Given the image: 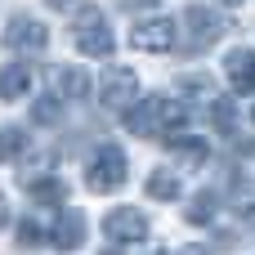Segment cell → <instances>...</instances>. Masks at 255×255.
<instances>
[{"mask_svg":"<svg viewBox=\"0 0 255 255\" xmlns=\"http://www.w3.org/2000/svg\"><path fill=\"white\" fill-rule=\"evenodd\" d=\"M184 121H188V103L157 94V99H143V103L130 112L126 126H130V134H139V139H157V134H175Z\"/></svg>","mask_w":255,"mask_h":255,"instance_id":"obj_1","label":"cell"},{"mask_svg":"<svg viewBox=\"0 0 255 255\" xmlns=\"http://www.w3.org/2000/svg\"><path fill=\"white\" fill-rule=\"evenodd\" d=\"M72 40H76V49H81L85 58H108V54L117 49V36H112L108 18H103L94 4H85V13H76V22H72Z\"/></svg>","mask_w":255,"mask_h":255,"instance_id":"obj_2","label":"cell"},{"mask_svg":"<svg viewBox=\"0 0 255 255\" xmlns=\"http://www.w3.org/2000/svg\"><path fill=\"white\" fill-rule=\"evenodd\" d=\"M126 175H130V161H126V152L112 148V143H103V148L85 161V188H90V193H117V188L126 184Z\"/></svg>","mask_w":255,"mask_h":255,"instance_id":"obj_3","label":"cell"},{"mask_svg":"<svg viewBox=\"0 0 255 255\" xmlns=\"http://www.w3.org/2000/svg\"><path fill=\"white\" fill-rule=\"evenodd\" d=\"M224 31H229V18H224V13H215V9H206V4H188V9H184V36H188V49H193V54L211 49Z\"/></svg>","mask_w":255,"mask_h":255,"instance_id":"obj_4","label":"cell"},{"mask_svg":"<svg viewBox=\"0 0 255 255\" xmlns=\"http://www.w3.org/2000/svg\"><path fill=\"white\" fill-rule=\"evenodd\" d=\"M4 45L13 49V54H45L49 49V27L40 22V18H31V13H13L9 18V27H4Z\"/></svg>","mask_w":255,"mask_h":255,"instance_id":"obj_5","label":"cell"},{"mask_svg":"<svg viewBox=\"0 0 255 255\" xmlns=\"http://www.w3.org/2000/svg\"><path fill=\"white\" fill-rule=\"evenodd\" d=\"M134 94H139V76L130 67H108L103 81H99V103L103 112H126L134 108Z\"/></svg>","mask_w":255,"mask_h":255,"instance_id":"obj_6","label":"cell"},{"mask_svg":"<svg viewBox=\"0 0 255 255\" xmlns=\"http://www.w3.org/2000/svg\"><path fill=\"white\" fill-rule=\"evenodd\" d=\"M130 45H134V49H143V54H170V49H175V18L157 13V18L134 22Z\"/></svg>","mask_w":255,"mask_h":255,"instance_id":"obj_7","label":"cell"},{"mask_svg":"<svg viewBox=\"0 0 255 255\" xmlns=\"http://www.w3.org/2000/svg\"><path fill=\"white\" fill-rule=\"evenodd\" d=\"M148 215L139 211V206H117V211H108V220H103V233L112 238V242H121V247H134V242H143L148 238Z\"/></svg>","mask_w":255,"mask_h":255,"instance_id":"obj_8","label":"cell"},{"mask_svg":"<svg viewBox=\"0 0 255 255\" xmlns=\"http://www.w3.org/2000/svg\"><path fill=\"white\" fill-rule=\"evenodd\" d=\"M85 233H90L85 211L63 206V211H58V220L49 224V247H58V251H76V247H85Z\"/></svg>","mask_w":255,"mask_h":255,"instance_id":"obj_9","label":"cell"},{"mask_svg":"<svg viewBox=\"0 0 255 255\" xmlns=\"http://www.w3.org/2000/svg\"><path fill=\"white\" fill-rule=\"evenodd\" d=\"M31 85H36V72H31L27 63H4V67H0V99H4V103L27 99Z\"/></svg>","mask_w":255,"mask_h":255,"instance_id":"obj_10","label":"cell"},{"mask_svg":"<svg viewBox=\"0 0 255 255\" xmlns=\"http://www.w3.org/2000/svg\"><path fill=\"white\" fill-rule=\"evenodd\" d=\"M224 76L238 94H251L255 90V49H233L224 58Z\"/></svg>","mask_w":255,"mask_h":255,"instance_id":"obj_11","label":"cell"},{"mask_svg":"<svg viewBox=\"0 0 255 255\" xmlns=\"http://www.w3.org/2000/svg\"><path fill=\"white\" fill-rule=\"evenodd\" d=\"M49 81H54V99H85V94H90V85H94V81L85 76V67H67V63H63V67H54V72H49Z\"/></svg>","mask_w":255,"mask_h":255,"instance_id":"obj_12","label":"cell"},{"mask_svg":"<svg viewBox=\"0 0 255 255\" xmlns=\"http://www.w3.org/2000/svg\"><path fill=\"white\" fill-rule=\"evenodd\" d=\"M27 193H31V202H36V206H63L67 184H63L58 175H40V179H31V184H27Z\"/></svg>","mask_w":255,"mask_h":255,"instance_id":"obj_13","label":"cell"},{"mask_svg":"<svg viewBox=\"0 0 255 255\" xmlns=\"http://www.w3.org/2000/svg\"><path fill=\"white\" fill-rule=\"evenodd\" d=\"M170 157H179L184 166H206L211 143H206V139H197V134H193V139L184 134V139H170Z\"/></svg>","mask_w":255,"mask_h":255,"instance_id":"obj_14","label":"cell"},{"mask_svg":"<svg viewBox=\"0 0 255 255\" xmlns=\"http://www.w3.org/2000/svg\"><path fill=\"white\" fill-rule=\"evenodd\" d=\"M148 197H152V202H175V197H179L175 170H152V175H148Z\"/></svg>","mask_w":255,"mask_h":255,"instance_id":"obj_15","label":"cell"},{"mask_svg":"<svg viewBox=\"0 0 255 255\" xmlns=\"http://www.w3.org/2000/svg\"><path fill=\"white\" fill-rule=\"evenodd\" d=\"M22 152H27V134L18 126H4L0 130V161H22Z\"/></svg>","mask_w":255,"mask_h":255,"instance_id":"obj_16","label":"cell"},{"mask_svg":"<svg viewBox=\"0 0 255 255\" xmlns=\"http://www.w3.org/2000/svg\"><path fill=\"white\" fill-rule=\"evenodd\" d=\"M63 99H36V108H31V121L36 126H58V117H63V108H58Z\"/></svg>","mask_w":255,"mask_h":255,"instance_id":"obj_17","label":"cell"},{"mask_svg":"<svg viewBox=\"0 0 255 255\" xmlns=\"http://www.w3.org/2000/svg\"><path fill=\"white\" fill-rule=\"evenodd\" d=\"M211 117H215V130H220V134H233L238 112H233V103H229V99H215V103H211Z\"/></svg>","mask_w":255,"mask_h":255,"instance_id":"obj_18","label":"cell"},{"mask_svg":"<svg viewBox=\"0 0 255 255\" xmlns=\"http://www.w3.org/2000/svg\"><path fill=\"white\" fill-rule=\"evenodd\" d=\"M211 215H215V193H202V197L188 206V224H206Z\"/></svg>","mask_w":255,"mask_h":255,"instance_id":"obj_19","label":"cell"},{"mask_svg":"<svg viewBox=\"0 0 255 255\" xmlns=\"http://www.w3.org/2000/svg\"><path fill=\"white\" fill-rule=\"evenodd\" d=\"M18 242L22 247H40V242H49V229H40L36 220H22L18 224Z\"/></svg>","mask_w":255,"mask_h":255,"instance_id":"obj_20","label":"cell"},{"mask_svg":"<svg viewBox=\"0 0 255 255\" xmlns=\"http://www.w3.org/2000/svg\"><path fill=\"white\" fill-rule=\"evenodd\" d=\"M206 85H211V76H202V72H197V76H179V90H184V94H193V99H197V94H206Z\"/></svg>","mask_w":255,"mask_h":255,"instance_id":"obj_21","label":"cell"},{"mask_svg":"<svg viewBox=\"0 0 255 255\" xmlns=\"http://www.w3.org/2000/svg\"><path fill=\"white\" fill-rule=\"evenodd\" d=\"M45 4H49L54 13H72V9H76V0H45Z\"/></svg>","mask_w":255,"mask_h":255,"instance_id":"obj_22","label":"cell"},{"mask_svg":"<svg viewBox=\"0 0 255 255\" xmlns=\"http://www.w3.org/2000/svg\"><path fill=\"white\" fill-rule=\"evenodd\" d=\"M4 220H9V202H4V193H0V229H4Z\"/></svg>","mask_w":255,"mask_h":255,"instance_id":"obj_23","label":"cell"},{"mask_svg":"<svg viewBox=\"0 0 255 255\" xmlns=\"http://www.w3.org/2000/svg\"><path fill=\"white\" fill-rule=\"evenodd\" d=\"M179 255H206V247H184Z\"/></svg>","mask_w":255,"mask_h":255,"instance_id":"obj_24","label":"cell"},{"mask_svg":"<svg viewBox=\"0 0 255 255\" xmlns=\"http://www.w3.org/2000/svg\"><path fill=\"white\" fill-rule=\"evenodd\" d=\"M215 4H224V9H238V4H247V0H215Z\"/></svg>","mask_w":255,"mask_h":255,"instance_id":"obj_25","label":"cell"},{"mask_svg":"<svg viewBox=\"0 0 255 255\" xmlns=\"http://www.w3.org/2000/svg\"><path fill=\"white\" fill-rule=\"evenodd\" d=\"M157 255H161V251H157Z\"/></svg>","mask_w":255,"mask_h":255,"instance_id":"obj_26","label":"cell"}]
</instances>
